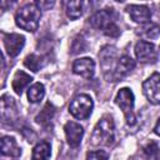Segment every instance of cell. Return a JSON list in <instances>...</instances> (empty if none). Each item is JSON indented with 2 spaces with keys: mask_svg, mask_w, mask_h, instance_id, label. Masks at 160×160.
<instances>
[{
  "mask_svg": "<svg viewBox=\"0 0 160 160\" xmlns=\"http://www.w3.org/2000/svg\"><path fill=\"white\" fill-rule=\"evenodd\" d=\"M118 14L114 9L98 10L89 18V24L98 30H101L106 36L118 38L120 35V28L116 24Z\"/></svg>",
  "mask_w": 160,
  "mask_h": 160,
  "instance_id": "6da1fadb",
  "label": "cell"
},
{
  "mask_svg": "<svg viewBox=\"0 0 160 160\" xmlns=\"http://www.w3.org/2000/svg\"><path fill=\"white\" fill-rule=\"evenodd\" d=\"M115 142V124L111 116H102L95 125L90 144L91 146H110Z\"/></svg>",
  "mask_w": 160,
  "mask_h": 160,
  "instance_id": "7a4b0ae2",
  "label": "cell"
},
{
  "mask_svg": "<svg viewBox=\"0 0 160 160\" xmlns=\"http://www.w3.org/2000/svg\"><path fill=\"white\" fill-rule=\"evenodd\" d=\"M41 18V9L36 5V2H29L22 5L15 14V24L28 31L34 32L38 30Z\"/></svg>",
  "mask_w": 160,
  "mask_h": 160,
  "instance_id": "3957f363",
  "label": "cell"
},
{
  "mask_svg": "<svg viewBox=\"0 0 160 160\" xmlns=\"http://www.w3.org/2000/svg\"><path fill=\"white\" fill-rule=\"evenodd\" d=\"M134 92L130 88H121L115 96V104L120 108V110H122L126 124L129 126H134L136 124V116L134 112Z\"/></svg>",
  "mask_w": 160,
  "mask_h": 160,
  "instance_id": "277c9868",
  "label": "cell"
},
{
  "mask_svg": "<svg viewBox=\"0 0 160 160\" xmlns=\"http://www.w3.org/2000/svg\"><path fill=\"white\" fill-rule=\"evenodd\" d=\"M94 109V101L88 94L76 95L69 104V112L78 120H86L90 118Z\"/></svg>",
  "mask_w": 160,
  "mask_h": 160,
  "instance_id": "5b68a950",
  "label": "cell"
},
{
  "mask_svg": "<svg viewBox=\"0 0 160 160\" xmlns=\"http://www.w3.org/2000/svg\"><path fill=\"white\" fill-rule=\"evenodd\" d=\"M120 56H118V50L116 48L111 45H105L100 52H99V59L102 69L104 78L106 81H114V74L116 69V64Z\"/></svg>",
  "mask_w": 160,
  "mask_h": 160,
  "instance_id": "8992f818",
  "label": "cell"
},
{
  "mask_svg": "<svg viewBox=\"0 0 160 160\" xmlns=\"http://www.w3.org/2000/svg\"><path fill=\"white\" fill-rule=\"evenodd\" d=\"M134 51H135V56H136L138 61H140L142 64H154L158 60L156 46L150 41L139 40L135 44Z\"/></svg>",
  "mask_w": 160,
  "mask_h": 160,
  "instance_id": "52a82bcc",
  "label": "cell"
},
{
  "mask_svg": "<svg viewBox=\"0 0 160 160\" xmlns=\"http://www.w3.org/2000/svg\"><path fill=\"white\" fill-rule=\"evenodd\" d=\"M142 92L152 105H160V74L154 72L142 82Z\"/></svg>",
  "mask_w": 160,
  "mask_h": 160,
  "instance_id": "ba28073f",
  "label": "cell"
},
{
  "mask_svg": "<svg viewBox=\"0 0 160 160\" xmlns=\"http://www.w3.org/2000/svg\"><path fill=\"white\" fill-rule=\"evenodd\" d=\"M2 44H4V49H5L6 54L10 58H15L21 52V50L25 45V36L20 35V34H15V32H11V34L4 32L2 34Z\"/></svg>",
  "mask_w": 160,
  "mask_h": 160,
  "instance_id": "9c48e42d",
  "label": "cell"
},
{
  "mask_svg": "<svg viewBox=\"0 0 160 160\" xmlns=\"http://www.w3.org/2000/svg\"><path fill=\"white\" fill-rule=\"evenodd\" d=\"M71 70L75 75H79L84 79H92L95 74V61L91 58H80L74 60Z\"/></svg>",
  "mask_w": 160,
  "mask_h": 160,
  "instance_id": "30bf717a",
  "label": "cell"
},
{
  "mask_svg": "<svg viewBox=\"0 0 160 160\" xmlns=\"http://www.w3.org/2000/svg\"><path fill=\"white\" fill-rule=\"evenodd\" d=\"M64 131L66 136V141L70 148H78L81 144L82 136H84V128L75 122V121H68L64 125Z\"/></svg>",
  "mask_w": 160,
  "mask_h": 160,
  "instance_id": "8fae6325",
  "label": "cell"
},
{
  "mask_svg": "<svg viewBox=\"0 0 160 160\" xmlns=\"http://www.w3.org/2000/svg\"><path fill=\"white\" fill-rule=\"evenodd\" d=\"M126 11L130 15L131 20L136 24L144 25L146 22H150L151 19V11L146 5H136L131 4L126 6Z\"/></svg>",
  "mask_w": 160,
  "mask_h": 160,
  "instance_id": "7c38bea8",
  "label": "cell"
},
{
  "mask_svg": "<svg viewBox=\"0 0 160 160\" xmlns=\"http://www.w3.org/2000/svg\"><path fill=\"white\" fill-rule=\"evenodd\" d=\"M135 65H136L135 60L131 56H129L126 54L121 55L116 64V69H115V74H114V82L120 81L124 78H126L135 69Z\"/></svg>",
  "mask_w": 160,
  "mask_h": 160,
  "instance_id": "4fadbf2b",
  "label": "cell"
},
{
  "mask_svg": "<svg viewBox=\"0 0 160 160\" xmlns=\"http://www.w3.org/2000/svg\"><path fill=\"white\" fill-rule=\"evenodd\" d=\"M1 118L4 122L6 120L15 121V119L18 118V109H16L15 100L6 94L1 96Z\"/></svg>",
  "mask_w": 160,
  "mask_h": 160,
  "instance_id": "5bb4252c",
  "label": "cell"
},
{
  "mask_svg": "<svg viewBox=\"0 0 160 160\" xmlns=\"http://www.w3.org/2000/svg\"><path fill=\"white\" fill-rule=\"evenodd\" d=\"M1 154L4 156L19 158L21 155V148L18 145L16 140L12 136H2L1 138Z\"/></svg>",
  "mask_w": 160,
  "mask_h": 160,
  "instance_id": "9a60e30c",
  "label": "cell"
},
{
  "mask_svg": "<svg viewBox=\"0 0 160 160\" xmlns=\"http://www.w3.org/2000/svg\"><path fill=\"white\" fill-rule=\"evenodd\" d=\"M32 81V76L26 74L25 71L22 70H18L15 74H14V78H12V81H11V88L12 90L15 91V94L18 95H21L24 89Z\"/></svg>",
  "mask_w": 160,
  "mask_h": 160,
  "instance_id": "2e32d148",
  "label": "cell"
},
{
  "mask_svg": "<svg viewBox=\"0 0 160 160\" xmlns=\"http://www.w3.org/2000/svg\"><path fill=\"white\" fill-rule=\"evenodd\" d=\"M136 34L145 39V41L148 40H156L159 36H160V25L155 24V22H146L144 25H141L138 30H136Z\"/></svg>",
  "mask_w": 160,
  "mask_h": 160,
  "instance_id": "e0dca14e",
  "label": "cell"
},
{
  "mask_svg": "<svg viewBox=\"0 0 160 160\" xmlns=\"http://www.w3.org/2000/svg\"><path fill=\"white\" fill-rule=\"evenodd\" d=\"M51 146L48 141H39L31 152V160H50Z\"/></svg>",
  "mask_w": 160,
  "mask_h": 160,
  "instance_id": "ac0fdd59",
  "label": "cell"
},
{
  "mask_svg": "<svg viewBox=\"0 0 160 160\" xmlns=\"http://www.w3.org/2000/svg\"><path fill=\"white\" fill-rule=\"evenodd\" d=\"M142 156L145 160H160V142L149 140L142 146Z\"/></svg>",
  "mask_w": 160,
  "mask_h": 160,
  "instance_id": "d6986e66",
  "label": "cell"
},
{
  "mask_svg": "<svg viewBox=\"0 0 160 160\" xmlns=\"http://www.w3.org/2000/svg\"><path fill=\"white\" fill-rule=\"evenodd\" d=\"M84 1H66L65 2V11L69 19L76 20L79 19L84 12Z\"/></svg>",
  "mask_w": 160,
  "mask_h": 160,
  "instance_id": "ffe728a7",
  "label": "cell"
},
{
  "mask_svg": "<svg viewBox=\"0 0 160 160\" xmlns=\"http://www.w3.org/2000/svg\"><path fill=\"white\" fill-rule=\"evenodd\" d=\"M45 96V86L41 82H35L28 89V100L32 104L40 102Z\"/></svg>",
  "mask_w": 160,
  "mask_h": 160,
  "instance_id": "44dd1931",
  "label": "cell"
},
{
  "mask_svg": "<svg viewBox=\"0 0 160 160\" xmlns=\"http://www.w3.org/2000/svg\"><path fill=\"white\" fill-rule=\"evenodd\" d=\"M54 115H55V108L52 106V104L46 102L45 106L42 108V110H41V111L38 114V116L35 118V120H36L38 124L45 125V124H48V122H50V121L52 120Z\"/></svg>",
  "mask_w": 160,
  "mask_h": 160,
  "instance_id": "7402d4cb",
  "label": "cell"
},
{
  "mask_svg": "<svg viewBox=\"0 0 160 160\" xmlns=\"http://www.w3.org/2000/svg\"><path fill=\"white\" fill-rule=\"evenodd\" d=\"M24 65L32 72H38L44 66V58L36 54H30L24 59Z\"/></svg>",
  "mask_w": 160,
  "mask_h": 160,
  "instance_id": "603a6c76",
  "label": "cell"
},
{
  "mask_svg": "<svg viewBox=\"0 0 160 160\" xmlns=\"http://www.w3.org/2000/svg\"><path fill=\"white\" fill-rule=\"evenodd\" d=\"M88 49V45H86V41L85 39L82 38V35H78L74 41H72V45H71V54L72 55H76V54H80V52H84L86 51Z\"/></svg>",
  "mask_w": 160,
  "mask_h": 160,
  "instance_id": "cb8c5ba5",
  "label": "cell"
},
{
  "mask_svg": "<svg viewBox=\"0 0 160 160\" xmlns=\"http://www.w3.org/2000/svg\"><path fill=\"white\" fill-rule=\"evenodd\" d=\"M109 159V154L104 150H94V151H89L86 154L85 160H108Z\"/></svg>",
  "mask_w": 160,
  "mask_h": 160,
  "instance_id": "d4e9b609",
  "label": "cell"
},
{
  "mask_svg": "<svg viewBox=\"0 0 160 160\" xmlns=\"http://www.w3.org/2000/svg\"><path fill=\"white\" fill-rule=\"evenodd\" d=\"M55 2L54 1H36V5L41 9V10H45V9H50Z\"/></svg>",
  "mask_w": 160,
  "mask_h": 160,
  "instance_id": "484cf974",
  "label": "cell"
},
{
  "mask_svg": "<svg viewBox=\"0 0 160 160\" xmlns=\"http://www.w3.org/2000/svg\"><path fill=\"white\" fill-rule=\"evenodd\" d=\"M154 132H155L158 136H160V118L158 119V121H156V124H155V126H154Z\"/></svg>",
  "mask_w": 160,
  "mask_h": 160,
  "instance_id": "4316f807",
  "label": "cell"
}]
</instances>
